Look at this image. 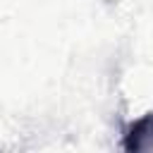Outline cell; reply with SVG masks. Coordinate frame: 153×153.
Wrapping results in <instances>:
<instances>
[{
    "mask_svg": "<svg viewBox=\"0 0 153 153\" xmlns=\"http://www.w3.org/2000/svg\"><path fill=\"white\" fill-rule=\"evenodd\" d=\"M122 153H153V112H146L122 129Z\"/></svg>",
    "mask_w": 153,
    "mask_h": 153,
    "instance_id": "6da1fadb",
    "label": "cell"
}]
</instances>
